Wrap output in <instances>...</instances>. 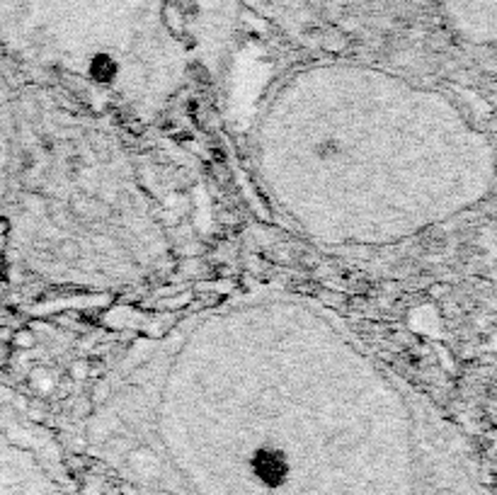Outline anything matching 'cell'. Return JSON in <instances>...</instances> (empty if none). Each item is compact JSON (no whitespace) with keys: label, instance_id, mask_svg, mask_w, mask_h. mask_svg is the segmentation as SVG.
I'll list each match as a JSON object with an SVG mask.
<instances>
[{"label":"cell","instance_id":"cell-1","mask_svg":"<svg viewBox=\"0 0 497 495\" xmlns=\"http://www.w3.org/2000/svg\"><path fill=\"white\" fill-rule=\"evenodd\" d=\"M10 345L20 347V350H29V347L37 345V335L32 333V328H20V330H15V333H13Z\"/></svg>","mask_w":497,"mask_h":495},{"label":"cell","instance_id":"cell-2","mask_svg":"<svg viewBox=\"0 0 497 495\" xmlns=\"http://www.w3.org/2000/svg\"><path fill=\"white\" fill-rule=\"evenodd\" d=\"M10 359H13V345H10V340H5L3 335H0V369L8 367Z\"/></svg>","mask_w":497,"mask_h":495},{"label":"cell","instance_id":"cell-3","mask_svg":"<svg viewBox=\"0 0 497 495\" xmlns=\"http://www.w3.org/2000/svg\"><path fill=\"white\" fill-rule=\"evenodd\" d=\"M8 235H10V223L8 219H0V250L8 243Z\"/></svg>","mask_w":497,"mask_h":495},{"label":"cell","instance_id":"cell-4","mask_svg":"<svg viewBox=\"0 0 497 495\" xmlns=\"http://www.w3.org/2000/svg\"><path fill=\"white\" fill-rule=\"evenodd\" d=\"M87 374V367H85V362H78V367L73 369V376L75 379H82V376Z\"/></svg>","mask_w":497,"mask_h":495}]
</instances>
